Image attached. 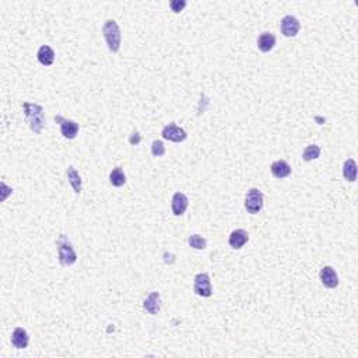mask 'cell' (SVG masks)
I'll return each mask as SVG.
<instances>
[{
    "label": "cell",
    "instance_id": "4fadbf2b",
    "mask_svg": "<svg viewBox=\"0 0 358 358\" xmlns=\"http://www.w3.org/2000/svg\"><path fill=\"white\" fill-rule=\"evenodd\" d=\"M28 341H30V336L27 333L26 329L23 327H16L12 333V344L16 347V348H26L28 345Z\"/></svg>",
    "mask_w": 358,
    "mask_h": 358
},
{
    "label": "cell",
    "instance_id": "7c38bea8",
    "mask_svg": "<svg viewBox=\"0 0 358 358\" xmlns=\"http://www.w3.org/2000/svg\"><path fill=\"white\" fill-rule=\"evenodd\" d=\"M249 241V234L245 230H235L231 232L230 238H228V243L232 249H241L245 243Z\"/></svg>",
    "mask_w": 358,
    "mask_h": 358
},
{
    "label": "cell",
    "instance_id": "6da1fadb",
    "mask_svg": "<svg viewBox=\"0 0 358 358\" xmlns=\"http://www.w3.org/2000/svg\"><path fill=\"white\" fill-rule=\"evenodd\" d=\"M23 109H24L27 121L30 123V129L34 133H41L45 126L44 108L41 105H38V104L24 103L23 104Z\"/></svg>",
    "mask_w": 358,
    "mask_h": 358
},
{
    "label": "cell",
    "instance_id": "5bb4252c",
    "mask_svg": "<svg viewBox=\"0 0 358 358\" xmlns=\"http://www.w3.org/2000/svg\"><path fill=\"white\" fill-rule=\"evenodd\" d=\"M270 171H272L275 178L283 179L291 175V166L288 165L284 160H279L275 161V162L270 165Z\"/></svg>",
    "mask_w": 358,
    "mask_h": 358
},
{
    "label": "cell",
    "instance_id": "277c9868",
    "mask_svg": "<svg viewBox=\"0 0 358 358\" xmlns=\"http://www.w3.org/2000/svg\"><path fill=\"white\" fill-rule=\"evenodd\" d=\"M263 205H264L263 193L259 189H256V188L249 189L248 193H246V198H245V209H246V211L249 214H257L263 209Z\"/></svg>",
    "mask_w": 358,
    "mask_h": 358
},
{
    "label": "cell",
    "instance_id": "ac0fdd59",
    "mask_svg": "<svg viewBox=\"0 0 358 358\" xmlns=\"http://www.w3.org/2000/svg\"><path fill=\"white\" fill-rule=\"evenodd\" d=\"M67 181H69V184L71 185L74 192H81V176H80V173L77 172L74 166L70 165L67 168Z\"/></svg>",
    "mask_w": 358,
    "mask_h": 358
},
{
    "label": "cell",
    "instance_id": "44dd1931",
    "mask_svg": "<svg viewBox=\"0 0 358 358\" xmlns=\"http://www.w3.org/2000/svg\"><path fill=\"white\" fill-rule=\"evenodd\" d=\"M188 243H189V246H191V248H193V249H199V250L206 249V246H207V242H206L205 238L200 237V235H198V234H193V235H191V237H189V239H188Z\"/></svg>",
    "mask_w": 358,
    "mask_h": 358
},
{
    "label": "cell",
    "instance_id": "cb8c5ba5",
    "mask_svg": "<svg viewBox=\"0 0 358 358\" xmlns=\"http://www.w3.org/2000/svg\"><path fill=\"white\" fill-rule=\"evenodd\" d=\"M139 141H140V134H139V132H134L133 136L130 137V144H139Z\"/></svg>",
    "mask_w": 358,
    "mask_h": 358
},
{
    "label": "cell",
    "instance_id": "3957f363",
    "mask_svg": "<svg viewBox=\"0 0 358 358\" xmlns=\"http://www.w3.org/2000/svg\"><path fill=\"white\" fill-rule=\"evenodd\" d=\"M56 246H58L59 262L62 266H71L73 263H76L77 255L69 238L66 235H60L56 241Z\"/></svg>",
    "mask_w": 358,
    "mask_h": 358
},
{
    "label": "cell",
    "instance_id": "ffe728a7",
    "mask_svg": "<svg viewBox=\"0 0 358 358\" xmlns=\"http://www.w3.org/2000/svg\"><path fill=\"white\" fill-rule=\"evenodd\" d=\"M320 157V147L319 146H316V144H311V146H308L305 150H304V153H302V160L304 161H312V160H316V158H319Z\"/></svg>",
    "mask_w": 358,
    "mask_h": 358
},
{
    "label": "cell",
    "instance_id": "52a82bcc",
    "mask_svg": "<svg viewBox=\"0 0 358 358\" xmlns=\"http://www.w3.org/2000/svg\"><path fill=\"white\" fill-rule=\"evenodd\" d=\"M55 122L60 125V132L66 139H74L78 133V123L70 119H64L63 116H55Z\"/></svg>",
    "mask_w": 358,
    "mask_h": 358
},
{
    "label": "cell",
    "instance_id": "9a60e30c",
    "mask_svg": "<svg viewBox=\"0 0 358 358\" xmlns=\"http://www.w3.org/2000/svg\"><path fill=\"white\" fill-rule=\"evenodd\" d=\"M276 45V37L272 32H263L257 38V48L262 52H270Z\"/></svg>",
    "mask_w": 358,
    "mask_h": 358
},
{
    "label": "cell",
    "instance_id": "ba28073f",
    "mask_svg": "<svg viewBox=\"0 0 358 358\" xmlns=\"http://www.w3.org/2000/svg\"><path fill=\"white\" fill-rule=\"evenodd\" d=\"M280 28H282V34L284 37L291 38V37H295L300 32L301 24L298 19L294 16H286L280 23Z\"/></svg>",
    "mask_w": 358,
    "mask_h": 358
},
{
    "label": "cell",
    "instance_id": "e0dca14e",
    "mask_svg": "<svg viewBox=\"0 0 358 358\" xmlns=\"http://www.w3.org/2000/svg\"><path fill=\"white\" fill-rule=\"evenodd\" d=\"M343 176L348 182H355V179H357V162L352 158H348L344 162V165H343Z\"/></svg>",
    "mask_w": 358,
    "mask_h": 358
},
{
    "label": "cell",
    "instance_id": "30bf717a",
    "mask_svg": "<svg viewBox=\"0 0 358 358\" xmlns=\"http://www.w3.org/2000/svg\"><path fill=\"white\" fill-rule=\"evenodd\" d=\"M143 308L147 311L150 315H157L161 309V295L158 291H153L151 294L143 302Z\"/></svg>",
    "mask_w": 358,
    "mask_h": 358
},
{
    "label": "cell",
    "instance_id": "5b68a950",
    "mask_svg": "<svg viewBox=\"0 0 358 358\" xmlns=\"http://www.w3.org/2000/svg\"><path fill=\"white\" fill-rule=\"evenodd\" d=\"M193 291L200 297H211L213 294V288H211L210 276L207 273H199L195 277V286H193Z\"/></svg>",
    "mask_w": 358,
    "mask_h": 358
},
{
    "label": "cell",
    "instance_id": "8fae6325",
    "mask_svg": "<svg viewBox=\"0 0 358 358\" xmlns=\"http://www.w3.org/2000/svg\"><path fill=\"white\" fill-rule=\"evenodd\" d=\"M188 206H189V199L185 193L176 192L173 195L171 207H172V213L175 216H182L188 209Z\"/></svg>",
    "mask_w": 358,
    "mask_h": 358
},
{
    "label": "cell",
    "instance_id": "9c48e42d",
    "mask_svg": "<svg viewBox=\"0 0 358 358\" xmlns=\"http://www.w3.org/2000/svg\"><path fill=\"white\" fill-rule=\"evenodd\" d=\"M320 282L327 288H336L339 286V276L330 266H325L320 270Z\"/></svg>",
    "mask_w": 358,
    "mask_h": 358
},
{
    "label": "cell",
    "instance_id": "8992f818",
    "mask_svg": "<svg viewBox=\"0 0 358 358\" xmlns=\"http://www.w3.org/2000/svg\"><path fill=\"white\" fill-rule=\"evenodd\" d=\"M161 134H162V137H164L165 140L173 141V143H182V141H185L186 137H188L185 130L182 128H179V126H176L175 123L166 125L165 128L162 129V133Z\"/></svg>",
    "mask_w": 358,
    "mask_h": 358
},
{
    "label": "cell",
    "instance_id": "7402d4cb",
    "mask_svg": "<svg viewBox=\"0 0 358 358\" xmlns=\"http://www.w3.org/2000/svg\"><path fill=\"white\" fill-rule=\"evenodd\" d=\"M151 153H153L154 157H161L165 154V146L164 143L161 140H154L153 144H151Z\"/></svg>",
    "mask_w": 358,
    "mask_h": 358
},
{
    "label": "cell",
    "instance_id": "603a6c76",
    "mask_svg": "<svg viewBox=\"0 0 358 358\" xmlns=\"http://www.w3.org/2000/svg\"><path fill=\"white\" fill-rule=\"evenodd\" d=\"M185 0H171V2H169V7H171V10H172L173 13H181V12L185 9Z\"/></svg>",
    "mask_w": 358,
    "mask_h": 358
},
{
    "label": "cell",
    "instance_id": "d6986e66",
    "mask_svg": "<svg viewBox=\"0 0 358 358\" xmlns=\"http://www.w3.org/2000/svg\"><path fill=\"white\" fill-rule=\"evenodd\" d=\"M109 181H111V184L116 186V188L123 186L126 184V175H125V172H123V169H122L121 166H116L115 169L109 173Z\"/></svg>",
    "mask_w": 358,
    "mask_h": 358
},
{
    "label": "cell",
    "instance_id": "2e32d148",
    "mask_svg": "<svg viewBox=\"0 0 358 358\" xmlns=\"http://www.w3.org/2000/svg\"><path fill=\"white\" fill-rule=\"evenodd\" d=\"M37 58H38L39 63L44 64V66H51L55 60V52L52 49L51 46L48 45H42L41 48L38 49V53H37Z\"/></svg>",
    "mask_w": 358,
    "mask_h": 358
},
{
    "label": "cell",
    "instance_id": "7a4b0ae2",
    "mask_svg": "<svg viewBox=\"0 0 358 358\" xmlns=\"http://www.w3.org/2000/svg\"><path fill=\"white\" fill-rule=\"evenodd\" d=\"M103 34L104 37H105V41H107L109 51L116 53V52L121 49V28H119V26H118V23H116L115 20H107V21L104 23Z\"/></svg>",
    "mask_w": 358,
    "mask_h": 358
}]
</instances>
